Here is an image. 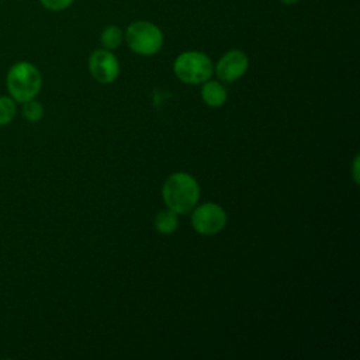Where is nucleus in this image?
Segmentation results:
<instances>
[{
    "mask_svg": "<svg viewBox=\"0 0 360 360\" xmlns=\"http://www.w3.org/2000/svg\"><path fill=\"white\" fill-rule=\"evenodd\" d=\"M162 197L169 210L176 214H187L198 202L200 186L191 174L177 172L166 179Z\"/></svg>",
    "mask_w": 360,
    "mask_h": 360,
    "instance_id": "f257e3e1",
    "label": "nucleus"
},
{
    "mask_svg": "<svg viewBox=\"0 0 360 360\" xmlns=\"http://www.w3.org/2000/svg\"><path fill=\"white\" fill-rule=\"evenodd\" d=\"M6 89L8 96L17 104L37 98L42 89V76L39 69L28 60H18L13 63L6 73Z\"/></svg>",
    "mask_w": 360,
    "mask_h": 360,
    "instance_id": "f03ea898",
    "label": "nucleus"
},
{
    "mask_svg": "<svg viewBox=\"0 0 360 360\" xmlns=\"http://www.w3.org/2000/svg\"><path fill=\"white\" fill-rule=\"evenodd\" d=\"M173 70L181 82L187 84H200L211 79L214 66L205 53L198 51H186L176 58Z\"/></svg>",
    "mask_w": 360,
    "mask_h": 360,
    "instance_id": "7ed1b4c3",
    "label": "nucleus"
},
{
    "mask_svg": "<svg viewBox=\"0 0 360 360\" xmlns=\"http://www.w3.org/2000/svg\"><path fill=\"white\" fill-rule=\"evenodd\" d=\"M125 41L135 53L149 56L155 55L162 48L163 34L155 24L141 20L128 25Z\"/></svg>",
    "mask_w": 360,
    "mask_h": 360,
    "instance_id": "20e7f679",
    "label": "nucleus"
},
{
    "mask_svg": "<svg viewBox=\"0 0 360 360\" xmlns=\"http://www.w3.org/2000/svg\"><path fill=\"white\" fill-rule=\"evenodd\" d=\"M228 221L225 210L215 202L198 205L191 214V225L195 232L211 236L221 232Z\"/></svg>",
    "mask_w": 360,
    "mask_h": 360,
    "instance_id": "39448f33",
    "label": "nucleus"
},
{
    "mask_svg": "<svg viewBox=\"0 0 360 360\" xmlns=\"http://www.w3.org/2000/svg\"><path fill=\"white\" fill-rule=\"evenodd\" d=\"M90 75L103 84L114 82L120 75V63L108 49H97L89 58Z\"/></svg>",
    "mask_w": 360,
    "mask_h": 360,
    "instance_id": "423d86ee",
    "label": "nucleus"
},
{
    "mask_svg": "<svg viewBox=\"0 0 360 360\" xmlns=\"http://www.w3.org/2000/svg\"><path fill=\"white\" fill-rule=\"evenodd\" d=\"M248 68V55L239 49H232L221 56L215 66V73L224 82H235L246 73Z\"/></svg>",
    "mask_w": 360,
    "mask_h": 360,
    "instance_id": "0eeeda50",
    "label": "nucleus"
},
{
    "mask_svg": "<svg viewBox=\"0 0 360 360\" xmlns=\"http://www.w3.org/2000/svg\"><path fill=\"white\" fill-rule=\"evenodd\" d=\"M226 90L221 83L212 80L204 82V86L201 89V98L207 105L219 107L226 101Z\"/></svg>",
    "mask_w": 360,
    "mask_h": 360,
    "instance_id": "6e6552de",
    "label": "nucleus"
},
{
    "mask_svg": "<svg viewBox=\"0 0 360 360\" xmlns=\"http://www.w3.org/2000/svg\"><path fill=\"white\" fill-rule=\"evenodd\" d=\"M153 225H155V229L160 233H173L176 229H177V225H179V221H177V214L172 210H163V211H159L155 217V221H153Z\"/></svg>",
    "mask_w": 360,
    "mask_h": 360,
    "instance_id": "1a4fd4ad",
    "label": "nucleus"
},
{
    "mask_svg": "<svg viewBox=\"0 0 360 360\" xmlns=\"http://www.w3.org/2000/svg\"><path fill=\"white\" fill-rule=\"evenodd\" d=\"M122 39H124V34L121 28L117 25H107L100 35V41L103 46L108 51L117 49L122 44Z\"/></svg>",
    "mask_w": 360,
    "mask_h": 360,
    "instance_id": "9d476101",
    "label": "nucleus"
},
{
    "mask_svg": "<svg viewBox=\"0 0 360 360\" xmlns=\"http://www.w3.org/2000/svg\"><path fill=\"white\" fill-rule=\"evenodd\" d=\"M17 117V103L7 94L0 96V127L10 125Z\"/></svg>",
    "mask_w": 360,
    "mask_h": 360,
    "instance_id": "9b49d317",
    "label": "nucleus"
},
{
    "mask_svg": "<svg viewBox=\"0 0 360 360\" xmlns=\"http://www.w3.org/2000/svg\"><path fill=\"white\" fill-rule=\"evenodd\" d=\"M21 105H22L21 107V115H22V118L25 121L35 124V122L42 120L44 112H45L42 103H39L35 98H32V100H28V101L22 103Z\"/></svg>",
    "mask_w": 360,
    "mask_h": 360,
    "instance_id": "f8f14e48",
    "label": "nucleus"
},
{
    "mask_svg": "<svg viewBox=\"0 0 360 360\" xmlns=\"http://www.w3.org/2000/svg\"><path fill=\"white\" fill-rule=\"evenodd\" d=\"M41 4L51 11H62L66 10L75 0H39Z\"/></svg>",
    "mask_w": 360,
    "mask_h": 360,
    "instance_id": "ddd939ff",
    "label": "nucleus"
},
{
    "mask_svg": "<svg viewBox=\"0 0 360 360\" xmlns=\"http://www.w3.org/2000/svg\"><path fill=\"white\" fill-rule=\"evenodd\" d=\"M281 3H284V4H294V3H297L298 0H280Z\"/></svg>",
    "mask_w": 360,
    "mask_h": 360,
    "instance_id": "4468645a",
    "label": "nucleus"
}]
</instances>
